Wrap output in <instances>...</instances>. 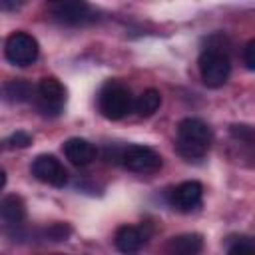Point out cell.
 <instances>
[{"instance_id": "obj_13", "label": "cell", "mask_w": 255, "mask_h": 255, "mask_svg": "<svg viewBox=\"0 0 255 255\" xmlns=\"http://www.w3.org/2000/svg\"><path fill=\"white\" fill-rule=\"evenodd\" d=\"M0 215L6 225H18L26 215V205H24L22 197H18L14 193L4 195L0 201Z\"/></svg>"}, {"instance_id": "obj_18", "label": "cell", "mask_w": 255, "mask_h": 255, "mask_svg": "<svg viewBox=\"0 0 255 255\" xmlns=\"http://www.w3.org/2000/svg\"><path fill=\"white\" fill-rule=\"evenodd\" d=\"M6 143H8V147H28V145L32 143V135L18 129V131H14V133L6 139Z\"/></svg>"}, {"instance_id": "obj_14", "label": "cell", "mask_w": 255, "mask_h": 255, "mask_svg": "<svg viewBox=\"0 0 255 255\" xmlns=\"http://www.w3.org/2000/svg\"><path fill=\"white\" fill-rule=\"evenodd\" d=\"M159 106H161V94H159L155 88L143 90V92L137 96V100L133 102V110H135V114L141 116V118L153 116V114L159 110Z\"/></svg>"}, {"instance_id": "obj_9", "label": "cell", "mask_w": 255, "mask_h": 255, "mask_svg": "<svg viewBox=\"0 0 255 255\" xmlns=\"http://www.w3.org/2000/svg\"><path fill=\"white\" fill-rule=\"evenodd\" d=\"M149 239V229L147 227H137V225H122L116 235L114 243L122 253H135L139 251Z\"/></svg>"}, {"instance_id": "obj_15", "label": "cell", "mask_w": 255, "mask_h": 255, "mask_svg": "<svg viewBox=\"0 0 255 255\" xmlns=\"http://www.w3.org/2000/svg\"><path fill=\"white\" fill-rule=\"evenodd\" d=\"M34 94V88L24 82V80H10L2 86V98L8 102V104H22V102H28L30 96Z\"/></svg>"}, {"instance_id": "obj_1", "label": "cell", "mask_w": 255, "mask_h": 255, "mask_svg": "<svg viewBox=\"0 0 255 255\" xmlns=\"http://www.w3.org/2000/svg\"><path fill=\"white\" fill-rule=\"evenodd\" d=\"M209 143H211V129L203 120L185 118L177 124L175 147L183 159H187V161L201 159L207 153Z\"/></svg>"}, {"instance_id": "obj_11", "label": "cell", "mask_w": 255, "mask_h": 255, "mask_svg": "<svg viewBox=\"0 0 255 255\" xmlns=\"http://www.w3.org/2000/svg\"><path fill=\"white\" fill-rule=\"evenodd\" d=\"M62 149H64V155L70 159V163H74L78 167H84V165H88V163H92L96 159L94 143H90L84 137H70V139H66Z\"/></svg>"}, {"instance_id": "obj_10", "label": "cell", "mask_w": 255, "mask_h": 255, "mask_svg": "<svg viewBox=\"0 0 255 255\" xmlns=\"http://www.w3.org/2000/svg\"><path fill=\"white\" fill-rule=\"evenodd\" d=\"M50 12L56 20L64 22V24H84L88 20H92L90 16V6L86 2H78V0H66V2H54L50 6Z\"/></svg>"}, {"instance_id": "obj_8", "label": "cell", "mask_w": 255, "mask_h": 255, "mask_svg": "<svg viewBox=\"0 0 255 255\" xmlns=\"http://www.w3.org/2000/svg\"><path fill=\"white\" fill-rule=\"evenodd\" d=\"M203 185L199 181H183L169 191V205L177 211H191L201 203Z\"/></svg>"}, {"instance_id": "obj_2", "label": "cell", "mask_w": 255, "mask_h": 255, "mask_svg": "<svg viewBox=\"0 0 255 255\" xmlns=\"http://www.w3.org/2000/svg\"><path fill=\"white\" fill-rule=\"evenodd\" d=\"M98 108L108 120H122L131 108V94L120 82H106L98 96Z\"/></svg>"}, {"instance_id": "obj_4", "label": "cell", "mask_w": 255, "mask_h": 255, "mask_svg": "<svg viewBox=\"0 0 255 255\" xmlns=\"http://www.w3.org/2000/svg\"><path fill=\"white\" fill-rule=\"evenodd\" d=\"M38 42L34 36L26 34V32H14L6 38L4 44V56L10 64L14 66H30L36 62L38 58Z\"/></svg>"}, {"instance_id": "obj_17", "label": "cell", "mask_w": 255, "mask_h": 255, "mask_svg": "<svg viewBox=\"0 0 255 255\" xmlns=\"http://www.w3.org/2000/svg\"><path fill=\"white\" fill-rule=\"evenodd\" d=\"M70 233H72V229L66 223H54V225H50L46 229V237L50 241H66Z\"/></svg>"}, {"instance_id": "obj_19", "label": "cell", "mask_w": 255, "mask_h": 255, "mask_svg": "<svg viewBox=\"0 0 255 255\" xmlns=\"http://www.w3.org/2000/svg\"><path fill=\"white\" fill-rule=\"evenodd\" d=\"M243 64L249 68V70H255V38L249 40L243 48Z\"/></svg>"}, {"instance_id": "obj_12", "label": "cell", "mask_w": 255, "mask_h": 255, "mask_svg": "<svg viewBox=\"0 0 255 255\" xmlns=\"http://www.w3.org/2000/svg\"><path fill=\"white\" fill-rule=\"evenodd\" d=\"M203 247V237L199 233H183L177 237H171L165 243L167 255H197Z\"/></svg>"}, {"instance_id": "obj_16", "label": "cell", "mask_w": 255, "mask_h": 255, "mask_svg": "<svg viewBox=\"0 0 255 255\" xmlns=\"http://www.w3.org/2000/svg\"><path fill=\"white\" fill-rule=\"evenodd\" d=\"M227 255H255V239L239 237L229 243Z\"/></svg>"}, {"instance_id": "obj_7", "label": "cell", "mask_w": 255, "mask_h": 255, "mask_svg": "<svg viewBox=\"0 0 255 255\" xmlns=\"http://www.w3.org/2000/svg\"><path fill=\"white\" fill-rule=\"evenodd\" d=\"M30 169H32V175L38 181L48 183V185H54V187H64L66 181H68L66 167L60 163V159L56 155H50V153L38 155L32 161V167Z\"/></svg>"}, {"instance_id": "obj_6", "label": "cell", "mask_w": 255, "mask_h": 255, "mask_svg": "<svg viewBox=\"0 0 255 255\" xmlns=\"http://www.w3.org/2000/svg\"><path fill=\"white\" fill-rule=\"evenodd\" d=\"M122 163L135 173H153L161 167V155L147 145H128L122 151Z\"/></svg>"}, {"instance_id": "obj_3", "label": "cell", "mask_w": 255, "mask_h": 255, "mask_svg": "<svg viewBox=\"0 0 255 255\" xmlns=\"http://www.w3.org/2000/svg\"><path fill=\"white\" fill-rule=\"evenodd\" d=\"M199 74L205 86L209 88H221L231 72L229 56L217 48H205L199 56Z\"/></svg>"}, {"instance_id": "obj_5", "label": "cell", "mask_w": 255, "mask_h": 255, "mask_svg": "<svg viewBox=\"0 0 255 255\" xmlns=\"http://www.w3.org/2000/svg\"><path fill=\"white\" fill-rule=\"evenodd\" d=\"M36 102L42 114L46 116H60L66 106V88L56 78H44L40 80L36 88Z\"/></svg>"}]
</instances>
